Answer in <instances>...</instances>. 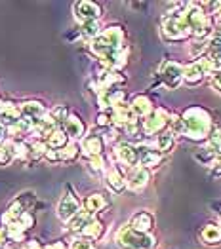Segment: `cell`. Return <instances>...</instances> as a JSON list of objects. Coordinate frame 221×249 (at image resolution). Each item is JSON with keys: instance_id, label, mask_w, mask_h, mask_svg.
I'll return each mask as SVG.
<instances>
[{"instance_id": "6da1fadb", "label": "cell", "mask_w": 221, "mask_h": 249, "mask_svg": "<svg viewBox=\"0 0 221 249\" xmlns=\"http://www.w3.org/2000/svg\"><path fill=\"white\" fill-rule=\"evenodd\" d=\"M124 40H126L124 29L119 25H111L103 29L98 38L90 42V50L101 59V65L113 71H121L122 67H126L130 53V50L124 46Z\"/></svg>"}, {"instance_id": "7a4b0ae2", "label": "cell", "mask_w": 221, "mask_h": 249, "mask_svg": "<svg viewBox=\"0 0 221 249\" xmlns=\"http://www.w3.org/2000/svg\"><path fill=\"white\" fill-rule=\"evenodd\" d=\"M183 135L191 141H204L212 133V116L202 107H189L183 114Z\"/></svg>"}, {"instance_id": "3957f363", "label": "cell", "mask_w": 221, "mask_h": 249, "mask_svg": "<svg viewBox=\"0 0 221 249\" xmlns=\"http://www.w3.org/2000/svg\"><path fill=\"white\" fill-rule=\"evenodd\" d=\"M185 8H187V4H178V10H174V12L164 16V19H162V33H164V36L168 40L178 42L193 36L189 25L185 23Z\"/></svg>"}, {"instance_id": "277c9868", "label": "cell", "mask_w": 221, "mask_h": 249, "mask_svg": "<svg viewBox=\"0 0 221 249\" xmlns=\"http://www.w3.org/2000/svg\"><path fill=\"white\" fill-rule=\"evenodd\" d=\"M185 23L191 29V35L197 40H208L212 35V25L208 19V14L202 10L201 4H187L185 8Z\"/></svg>"}, {"instance_id": "5b68a950", "label": "cell", "mask_w": 221, "mask_h": 249, "mask_svg": "<svg viewBox=\"0 0 221 249\" xmlns=\"http://www.w3.org/2000/svg\"><path fill=\"white\" fill-rule=\"evenodd\" d=\"M117 244L122 249H153L157 246V240L153 234H143L126 225L117 232Z\"/></svg>"}, {"instance_id": "8992f818", "label": "cell", "mask_w": 221, "mask_h": 249, "mask_svg": "<svg viewBox=\"0 0 221 249\" xmlns=\"http://www.w3.org/2000/svg\"><path fill=\"white\" fill-rule=\"evenodd\" d=\"M170 120H172V114H168L164 108H155V112L151 116L141 120L143 133L145 135H161L164 131H168Z\"/></svg>"}, {"instance_id": "52a82bcc", "label": "cell", "mask_w": 221, "mask_h": 249, "mask_svg": "<svg viewBox=\"0 0 221 249\" xmlns=\"http://www.w3.org/2000/svg\"><path fill=\"white\" fill-rule=\"evenodd\" d=\"M212 72H214V69H212L210 61L206 59V55H204V57L189 63V65L185 67L183 82L189 84V86H197V84H201L202 80H204V76H208V74L212 76Z\"/></svg>"}, {"instance_id": "ba28073f", "label": "cell", "mask_w": 221, "mask_h": 249, "mask_svg": "<svg viewBox=\"0 0 221 249\" xmlns=\"http://www.w3.org/2000/svg\"><path fill=\"white\" fill-rule=\"evenodd\" d=\"M84 208V204H82L80 200L69 190V192H65L63 194V198L60 200V204H58V217H60V221L63 223H69L73 217H77L79 213L82 211Z\"/></svg>"}, {"instance_id": "9c48e42d", "label": "cell", "mask_w": 221, "mask_h": 249, "mask_svg": "<svg viewBox=\"0 0 221 249\" xmlns=\"http://www.w3.org/2000/svg\"><path fill=\"white\" fill-rule=\"evenodd\" d=\"M73 14H75V19H77L79 25L92 23V21H100L101 6L96 4V2H90V0H80V2H75Z\"/></svg>"}, {"instance_id": "30bf717a", "label": "cell", "mask_w": 221, "mask_h": 249, "mask_svg": "<svg viewBox=\"0 0 221 249\" xmlns=\"http://www.w3.org/2000/svg\"><path fill=\"white\" fill-rule=\"evenodd\" d=\"M80 150L82 148L79 146V143L71 141L69 145L60 148V150H48L44 160L48 164H69V162H75L80 156Z\"/></svg>"}, {"instance_id": "8fae6325", "label": "cell", "mask_w": 221, "mask_h": 249, "mask_svg": "<svg viewBox=\"0 0 221 249\" xmlns=\"http://www.w3.org/2000/svg\"><path fill=\"white\" fill-rule=\"evenodd\" d=\"M183 74H185V67L178 61H166L161 69L162 80L170 89H176L183 82Z\"/></svg>"}, {"instance_id": "7c38bea8", "label": "cell", "mask_w": 221, "mask_h": 249, "mask_svg": "<svg viewBox=\"0 0 221 249\" xmlns=\"http://www.w3.org/2000/svg\"><path fill=\"white\" fill-rule=\"evenodd\" d=\"M138 158H140V166L147 167L149 171L159 167L162 164V160H164V156H162L161 152L153 145H149V143L138 145Z\"/></svg>"}, {"instance_id": "4fadbf2b", "label": "cell", "mask_w": 221, "mask_h": 249, "mask_svg": "<svg viewBox=\"0 0 221 249\" xmlns=\"http://www.w3.org/2000/svg\"><path fill=\"white\" fill-rule=\"evenodd\" d=\"M20 108H21V116L27 118V120H31L33 124L42 120L48 114V107L40 99H27V101L20 103Z\"/></svg>"}, {"instance_id": "5bb4252c", "label": "cell", "mask_w": 221, "mask_h": 249, "mask_svg": "<svg viewBox=\"0 0 221 249\" xmlns=\"http://www.w3.org/2000/svg\"><path fill=\"white\" fill-rule=\"evenodd\" d=\"M149 181H151V171L143 166L132 167L128 171V175H126V185L134 192H141L143 188L149 185Z\"/></svg>"}, {"instance_id": "9a60e30c", "label": "cell", "mask_w": 221, "mask_h": 249, "mask_svg": "<svg viewBox=\"0 0 221 249\" xmlns=\"http://www.w3.org/2000/svg\"><path fill=\"white\" fill-rule=\"evenodd\" d=\"M115 158L117 162L126 167L140 166V158H138V146L130 145V143H119L115 146Z\"/></svg>"}, {"instance_id": "2e32d148", "label": "cell", "mask_w": 221, "mask_h": 249, "mask_svg": "<svg viewBox=\"0 0 221 249\" xmlns=\"http://www.w3.org/2000/svg\"><path fill=\"white\" fill-rule=\"evenodd\" d=\"M21 118V108L18 103L10 101V99H0V124H4L6 127L14 125L16 122H20Z\"/></svg>"}, {"instance_id": "e0dca14e", "label": "cell", "mask_w": 221, "mask_h": 249, "mask_svg": "<svg viewBox=\"0 0 221 249\" xmlns=\"http://www.w3.org/2000/svg\"><path fill=\"white\" fill-rule=\"evenodd\" d=\"M29 211V208L25 206V202L23 200H16V202H12L8 209L2 213V217H0V221H2V225L4 227H10V225H16V223H20L21 219H23V215Z\"/></svg>"}, {"instance_id": "ac0fdd59", "label": "cell", "mask_w": 221, "mask_h": 249, "mask_svg": "<svg viewBox=\"0 0 221 249\" xmlns=\"http://www.w3.org/2000/svg\"><path fill=\"white\" fill-rule=\"evenodd\" d=\"M63 129H65V133L69 135L71 141H82L86 137V124H84V120H82L80 116L75 114V112H71V116L65 122Z\"/></svg>"}, {"instance_id": "d6986e66", "label": "cell", "mask_w": 221, "mask_h": 249, "mask_svg": "<svg viewBox=\"0 0 221 249\" xmlns=\"http://www.w3.org/2000/svg\"><path fill=\"white\" fill-rule=\"evenodd\" d=\"M82 152L88 156V158H94V156H101L103 154V148H105V139L98 135V133H90L82 139Z\"/></svg>"}, {"instance_id": "ffe728a7", "label": "cell", "mask_w": 221, "mask_h": 249, "mask_svg": "<svg viewBox=\"0 0 221 249\" xmlns=\"http://www.w3.org/2000/svg\"><path fill=\"white\" fill-rule=\"evenodd\" d=\"M105 183H107V187L111 188L113 192H122L124 188H128L126 185V175L121 171V167L119 166H109V169L105 171Z\"/></svg>"}, {"instance_id": "44dd1931", "label": "cell", "mask_w": 221, "mask_h": 249, "mask_svg": "<svg viewBox=\"0 0 221 249\" xmlns=\"http://www.w3.org/2000/svg\"><path fill=\"white\" fill-rule=\"evenodd\" d=\"M132 110H134V114H136V118L140 120V118H147V116H151L153 112H155V107H153V101L147 97V95H136L134 99H132Z\"/></svg>"}, {"instance_id": "7402d4cb", "label": "cell", "mask_w": 221, "mask_h": 249, "mask_svg": "<svg viewBox=\"0 0 221 249\" xmlns=\"http://www.w3.org/2000/svg\"><path fill=\"white\" fill-rule=\"evenodd\" d=\"M153 225H155V217L149 211H138L130 221V227L138 232H143V234H151Z\"/></svg>"}, {"instance_id": "603a6c76", "label": "cell", "mask_w": 221, "mask_h": 249, "mask_svg": "<svg viewBox=\"0 0 221 249\" xmlns=\"http://www.w3.org/2000/svg\"><path fill=\"white\" fill-rule=\"evenodd\" d=\"M10 145L14 150V158L25 162V164H31L33 158H31V143L27 139H10Z\"/></svg>"}, {"instance_id": "cb8c5ba5", "label": "cell", "mask_w": 221, "mask_h": 249, "mask_svg": "<svg viewBox=\"0 0 221 249\" xmlns=\"http://www.w3.org/2000/svg\"><path fill=\"white\" fill-rule=\"evenodd\" d=\"M107 206H109V200H107V196L101 194V192H92V194L86 196V200H84V209H86L88 213H92V215L103 211Z\"/></svg>"}, {"instance_id": "d4e9b609", "label": "cell", "mask_w": 221, "mask_h": 249, "mask_svg": "<svg viewBox=\"0 0 221 249\" xmlns=\"http://www.w3.org/2000/svg\"><path fill=\"white\" fill-rule=\"evenodd\" d=\"M206 59L210 61L214 71H220L221 69V35H216L214 38H210Z\"/></svg>"}, {"instance_id": "484cf974", "label": "cell", "mask_w": 221, "mask_h": 249, "mask_svg": "<svg viewBox=\"0 0 221 249\" xmlns=\"http://www.w3.org/2000/svg\"><path fill=\"white\" fill-rule=\"evenodd\" d=\"M69 116H71V110H69L67 105H58V107L48 110V120L56 125L58 129H63V125L69 120Z\"/></svg>"}, {"instance_id": "4316f807", "label": "cell", "mask_w": 221, "mask_h": 249, "mask_svg": "<svg viewBox=\"0 0 221 249\" xmlns=\"http://www.w3.org/2000/svg\"><path fill=\"white\" fill-rule=\"evenodd\" d=\"M176 145V135L168 129V131H164L161 135H157L155 137V141H153V146L161 152V154H166V152H170L172 148Z\"/></svg>"}, {"instance_id": "83f0119b", "label": "cell", "mask_w": 221, "mask_h": 249, "mask_svg": "<svg viewBox=\"0 0 221 249\" xmlns=\"http://www.w3.org/2000/svg\"><path fill=\"white\" fill-rule=\"evenodd\" d=\"M94 217H96V215H92V213H88L86 209H82L77 217H73V219L67 223V227H69V230H71V232L80 234L82 230L86 229V225H88V223H90Z\"/></svg>"}, {"instance_id": "f1b7e54d", "label": "cell", "mask_w": 221, "mask_h": 249, "mask_svg": "<svg viewBox=\"0 0 221 249\" xmlns=\"http://www.w3.org/2000/svg\"><path fill=\"white\" fill-rule=\"evenodd\" d=\"M201 238L208 246H218L221 244V227L220 225H206L201 232Z\"/></svg>"}, {"instance_id": "f546056e", "label": "cell", "mask_w": 221, "mask_h": 249, "mask_svg": "<svg viewBox=\"0 0 221 249\" xmlns=\"http://www.w3.org/2000/svg\"><path fill=\"white\" fill-rule=\"evenodd\" d=\"M71 143V139H69V135L65 133V129H56L48 139H46V145L50 150H60L63 146H67Z\"/></svg>"}, {"instance_id": "4dcf8cb0", "label": "cell", "mask_w": 221, "mask_h": 249, "mask_svg": "<svg viewBox=\"0 0 221 249\" xmlns=\"http://www.w3.org/2000/svg\"><path fill=\"white\" fill-rule=\"evenodd\" d=\"M103 230H105V227H103V223H101L100 219H92L88 225H86V229L80 232V236H84V238H88V240H100L101 236H103Z\"/></svg>"}, {"instance_id": "1f68e13d", "label": "cell", "mask_w": 221, "mask_h": 249, "mask_svg": "<svg viewBox=\"0 0 221 249\" xmlns=\"http://www.w3.org/2000/svg\"><path fill=\"white\" fill-rule=\"evenodd\" d=\"M206 152L216 154V156L221 154V129L220 127H214L212 133H210V137L206 139Z\"/></svg>"}, {"instance_id": "d6a6232c", "label": "cell", "mask_w": 221, "mask_h": 249, "mask_svg": "<svg viewBox=\"0 0 221 249\" xmlns=\"http://www.w3.org/2000/svg\"><path fill=\"white\" fill-rule=\"evenodd\" d=\"M101 33H103V29H101L100 21H92V23H84V25H80V35L88 42H92L94 38H98Z\"/></svg>"}, {"instance_id": "836d02e7", "label": "cell", "mask_w": 221, "mask_h": 249, "mask_svg": "<svg viewBox=\"0 0 221 249\" xmlns=\"http://www.w3.org/2000/svg\"><path fill=\"white\" fill-rule=\"evenodd\" d=\"M14 150H12V145H10V139L6 143L0 145V167H6L10 166L14 162Z\"/></svg>"}, {"instance_id": "e575fe53", "label": "cell", "mask_w": 221, "mask_h": 249, "mask_svg": "<svg viewBox=\"0 0 221 249\" xmlns=\"http://www.w3.org/2000/svg\"><path fill=\"white\" fill-rule=\"evenodd\" d=\"M208 44H210V40H195L193 42V44H191V48H189L191 57H195V59L204 57V55L208 53Z\"/></svg>"}, {"instance_id": "d590c367", "label": "cell", "mask_w": 221, "mask_h": 249, "mask_svg": "<svg viewBox=\"0 0 221 249\" xmlns=\"http://www.w3.org/2000/svg\"><path fill=\"white\" fill-rule=\"evenodd\" d=\"M88 169L94 171V173H105L109 169V166H107L103 154L101 156H94V158H88Z\"/></svg>"}, {"instance_id": "8d00e7d4", "label": "cell", "mask_w": 221, "mask_h": 249, "mask_svg": "<svg viewBox=\"0 0 221 249\" xmlns=\"http://www.w3.org/2000/svg\"><path fill=\"white\" fill-rule=\"evenodd\" d=\"M69 248L71 249H94V240H88V238H84L80 234H77L73 240H71V244H69Z\"/></svg>"}, {"instance_id": "74e56055", "label": "cell", "mask_w": 221, "mask_h": 249, "mask_svg": "<svg viewBox=\"0 0 221 249\" xmlns=\"http://www.w3.org/2000/svg\"><path fill=\"white\" fill-rule=\"evenodd\" d=\"M6 249H44V246L39 240H27L23 244H10Z\"/></svg>"}, {"instance_id": "f35d334b", "label": "cell", "mask_w": 221, "mask_h": 249, "mask_svg": "<svg viewBox=\"0 0 221 249\" xmlns=\"http://www.w3.org/2000/svg\"><path fill=\"white\" fill-rule=\"evenodd\" d=\"M10 246V236H8V229L4 225H0V248H8Z\"/></svg>"}, {"instance_id": "ab89813d", "label": "cell", "mask_w": 221, "mask_h": 249, "mask_svg": "<svg viewBox=\"0 0 221 249\" xmlns=\"http://www.w3.org/2000/svg\"><path fill=\"white\" fill-rule=\"evenodd\" d=\"M98 125H101V127L111 125V114H109V112H100V116H98Z\"/></svg>"}, {"instance_id": "60d3db41", "label": "cell", "mask_w": 221, "mask_h": 249, "mask_svg": "<svg viewBox=\"0 0 221 249\" xmlns=\"http://www.w3.org/2000/svg\"><path fill=\"white\" fill-rule=\"evenodd\" d=\"M212 86H214L218 91H221V69L212 72Z\"/></svg>"}, {"instance_id": "b9f144b4", "label": "cell", "mask_w": 221, "mask_h": 249, "mask_svg": "<svg viewBox=\"0 0 221 249\" xmlns=\"http://www.w3.org/2000/svg\"><path fill=\"white\" fill-rule=\"evenodd\" d=\"M44 249H71L63 240H56V242H50L48 246H44Z\"/></svg>"}, {"instance_id": "7bdbcfd3", "label": "cell", "mask_w": 221, "mask_h": 249, "mask_svg": "<svg viewBox=\"0 0 221 249\" xmlns=\"http://www.w3.org/2000/svg\"><path fill=\"white\" fill-rule=\"evenodd\" d=\"M8 141V127L4 124H0V145Z\"/></svg>"}, {"instance_id": "ee69618b", "label": "cell", "mask_w": 221, "mask_h": 249, "mask_svg": "<svg viewBox=\"0 0 221 249\" xmlns=\"http://www.w3.org/2000/svg\"><path fill=\"white\" fill-rule=\"evenodd\" d=\"M212 167H214V171H216L218 175H221V154L214 158V162H212Z\"/></svg>"}]
</instances>
